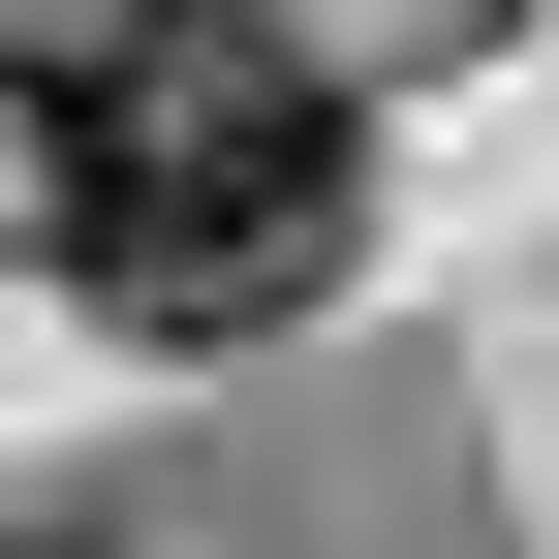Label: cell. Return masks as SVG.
<instances>
[{
    "instance_id": "obj_1",
    "label": "cell",
    "mask_w": 559,
    "mask_h": 559,
    "mask_svg": "<svg viewBox=\"0 0 559 559\" xmlns=\"http://www.w3.org/2000/svg\"><path fill=\"white\" fill-rule=\"evenodd\" d=\"M0 187H32V280L94 342H280L373 280V124H342L311 32H249V0H94V32L32 62V124H0Z\"/></svg>"
},
{
    "instance_id": "obj_2",
    "label": "cell",
    "mask_w": 559,
    "mask_h": 559,
    "mask_svg": "<svg viewBox=\"0 0 559 559\" xmlns=\"http://www.w3.org/2000/svg\"><path fill=\"white\" fill-rule=\"evenodd\" d=\"M0 559H94V528H32V498H0Z\"/></svg>"
}]
</instances>
